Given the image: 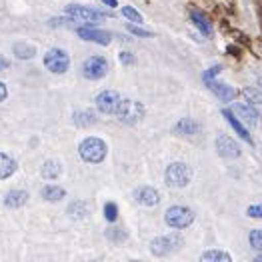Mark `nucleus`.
<instances>
[{
    "mask_svg": "<svg viewBox=\"0 0 262 262\" xmlns=\"http://www.w3.org/2000/svg\"><path fill=\"white\" fill-rule=\"evenodd\" d=\"M106 152H108V146L102 138H96V136H90V138H84L78 146V154L80 158L88 162V164H98L106 158Z\"/></svg>",
    "mask_w": 262,
    "mask_h": 262,
    "instance_id": "f257e3e1",
    "label": "nucleus"
},
{
    "mask_svg": "<svg viewBox=\"0 0 262 262\" xmlns=\"http://www.w3.org/2000/svg\"><path fill=\"white\" fill-rule=\"evenodd\" d=\"M184 246V241L180 234H164L150 242V250L154 256H168Z\"/></svg>",
    "mask_w": 262,
    "mask_h": 262,
    "instance_id": "f03ea898",
    "label": "nucleus"
},
{
    "mask_svg": "<svg viewBox=\"0 0 262 262\" xmlns=\"http://www.w3.org/2000/svg\"><path fill=\"white\" fill-rule=\"evenodd\" d=\"M116 116H118V120L124 122V124H136V122L142 120V116H144V106H142V102H138V100L122 98L120 106L116 110Z\"/></svg>",
    "mask_w": 262,
    "mask_h": 262,
    "instance_id": "7ed1b4c3",
    "label": "nucleus"
},
{
    "mask_svg": "<svg viewBox=\"0 0 262 262\" xmlns=\"http://www.w3.org/2000/svg\"><path fill=\"white\" fill-rule=\"evenodd\" d=\"M190 178H192V172L184 162H172L166 168V174H164L166 184L172 186V188H184L190 182Z\"/></svg>",
    "mask_w": 262,
    "mask_h": 262,
    "instance_id": "20e7f679",
    "label": "nucleus"
},
{
    "mask_svg": "<svg viewBox=\"0 0 262 262\" xmlns=\"http://www.w3.org/2000/svg\"><path fill=\"white\" fill-rule=\"evenodd\" d=\"M64 14L70 16L72 20H80V22H86V24H94V22H100L106 18L104 12L94 10V8H88V6H78V4H68L64 8Z\"/></svg>",
    "mask_w": 262,
    "mask_h": 262,
    "instance_id": "39448f33",
    "label": "nucleus"
},
{
    "mask_svg": "<svg viewBox=\"0 0 262 262\" xmlns=\"http://www.w3.org/2000/svg\"><path fill=\"white\" fill-rule=\"evenodd\" d=\"M44 66L52 72V74H64L70 66V58L62 48H50L44 54Z\"/></svg>",
    "mask_w": 262,
    "mask_h": 262,
    "instance_id": "423d86ee",
    "label": "nucleus"
},
{
    "mask_svg": "<svg viewBox=\"0 0 262 262\" xmlns=\"http://www.w3.org/2000/svg\"><path fill=\"white\" fill-rule=\"evenodd\" d=\"M164 219H166V224L172 228H186L194 222V212L186 206H170Z\"/></svg>",
    "mask_w": 262,
    "mask_h": 262,
    "instance_id": "0eeeda50",
    "label": "nucleus"
},
{
    "mask_svg": "<svg viewBox=\"0 0 262 262\" xmlns=\"http://www.w3.org/2000/svg\"><path fill=\"white\" fill-rule=\"evenodd\" d=\"M82 74L88 80H100L108 74V60L104 56H90L82 64Z\"/></svg>",
    "mask_w": 262,
    "mask_h": 262,
    "instance_id": "6e6552de",
    "label": "nucleus"
},
{
    "mask_svg": "<svg viewBox=\"0 0 262 262\" xmlns=\"http://www.w3.org/2000/svg\"><path fill=\"white\" fill-rule=\"evenodd\" d=\"M122 102V96L114 90H102L96 96V108L100 110L102 114H116V110Z\"/></svg>",
    "mask_w": 262,
    "mask_h": 262,
    "instance_id": "1a4fd4ad",
    "label": "nucleus"
},
{
    "mask_svg": "<svg viewBox=\"0 0 262 262\" xmlns=\"http://www.w3.org/2000/svg\"><path fill=\"white\" fill-rule=\"evenodd\" d=\"M78 36L86 42H96L102 44V46H108L112 42V34L106 30H98V28H92V26H82L78 28Z\"/></svg>",
    "mask_w": 262,
    "mask_h": 262,
    "instance_id": "9d476101",
    "label": "nucleus"
},
{
    "mask_svg": "<svg viewBox=\"0 0 262 262\" xmlns=\"http://www.w3.org/2000/svg\"><path fill=\"white\" fill-rule=\"evenodd\" d=\"M216 150L222 158H238L241 156V146L228 134H220L216 138Z\"/></svg>",
    "mask_w": 262,
    "mask_h": 262,
    "instance_id": "9b49d317",
    "label": "nucleus"
},
{
    "mask_svg": "<svg viewBox=\"0 0 262 262\" xmlns=\"http://www.w3.org/2000/svg\"><path fill=\"white\" fill-rule=\"evenodd\" d=\"M204 84L210 88L216 96H219L222 102H230V100H234L236 96H238V90L234 86H230V84H224V82H219V80H214V78H210V80H204Z\"/></svg>",
    "mask_w": 262,
    "mask_h": 262,
    "instance_id": "f8f14e48",
    "label": "nucleus"
},
{
    "mask_svg": "<svg viewBox=\"0 0 262 262\" xmlns=\"http://www.w3.org/2000/svg\"><path fill=\"white\" fill-rule=\"evenodd\" d=\"M222 116L230 122V126L234 128V130L238 132V136H241L244 142H248V144H252V136H250V132L246 130V126H244V122H242L241 118L232 112V110H226V108H222Z\"/></svg>",
    "mask_w": 262,
    "mask_h": 262,
    "instance_id": "ddd939ff",
    "label": "nucleus"
},
{
    "mask_svg": "<svg viewBox=\"0 0 262 262\" xmlns=\"http://www.w3.org/2000/svg\"><path fill=\"white\" fill-rule=\"evenodd\" d=\"M134 198H136V202H140L144 206H154V204L160 202V194H158V190L152 188V186H140V188H136Z\"/></svg>",
    "mask_w": 262,
    "mask_h": 262,
    "instance_id": "4468645a",
    "label": "nucleus"
},
{
    "mask_svg": "<svg viewBox=\"0 0 262 262\" xmlns=\"http://www.w3.org/2000/svg\"><path fill=\"white\" fill-rule=\"evenodd\" d=\"M232 112L241 118L242 122H246V124H250V126H256L258 120H260L258 112L252 108V106H246V104H234V106H232Z\"/></svg>",
    "mask_w": 262,
    "mask_h": 262,
    "instance_id": "2eb2a0df",
    "label": "nucleus"
},
{
    "mask_svg": "<svg viewBox=\"0 0 262 262\" xmlns=\"http://www.w3.org/2000/svg\"><path fill=\"white\" fill-rule=\"evenodd\" d=\"M190 20H192V24L196 26L204 36H212V24L206 18V14H202L198 10H190Z\"/></svg>",
    "mask_w": 262,
    "mask_h": 262,
    "instance_id": "dca6fc26",
    "label": "nucleus"
},
{
    "mask_svg": "<svg viewBox=\"0 0 262 262\" xmlns=\"http://www.w3.org/2000/svg\"><path fill=\"white\" fill-rule=\"evenodd\" d=\"M28 202V192L26 190H10L4 196V204L6 208H20Z\"/></svg>",
    "mask_w": 262,
    "mask_h": 262,
    "instance_id": "f3484780",
    "label": "nucleus"
},
{
    "mask_svg": "<svg viewBox=\"0 0 262 262\" xmlns=\"http://www.w3.org/2000/svg\"><path fill=\"white\" fill-rule=\"evenodd\" d=\"M242 94L246 96V100L250 102V106L258 112V116H260V120H262V90L248 86L242 90Z\"/></svg>",
    "mask_w": 262,
    "mask_h": 262,
    "instance_id": "a211bd4d",
    "label": "nucleus"
},
{
    "mask_svg": "<svg viewBox=\"0 0 262 262\" xmlns=\"http://www.w3.org/2000/svg\"><path fill=\"white\" fill-rule=\"evenodd\" d=\"M174 132L176 134H182V136H192V134L200 132V124H198L196 120H192V118H182L174 126Z\"/></svg>",
    "mask_w": 262,
    "mask_h": 262,
    "instance_id": "6ab92c4d",
    "label": "nucleus"
},
{
    "mask_svg": "<svg viewBox=\"0 0 262 262\" xmlns=\"http://www.w3.org/2000/svg\"><path fill=\"white\" fill-rule=\"evenodd\" d=\"M16 172V160L10 158L8 154L0 152V180L8 178Z\"/></svg>",
    "mask_w": 262,
    "mask_h": 262,
    "instance_id": "aec40b11",
    "label": "nucleus"
},
{
    "mask_svg": "<svg viewBox=\"0 0 262 262\" xmlns=\"http://www.w3.org/2000/svg\"><path fill=\"white\" fill-rule=\"evenodd\" d=\"M42 198L44 200H48V202H58V200H62V198L66 196V190L62 188V186H44L42 188Z\"/></svg>",
    "mask_w": 262,
    "mask_h": 262,
    "instance_id": "412c9836",
    "label": "nucleus"
},
{
    "mask_svg": "<svg viewBox=\"0 0 262 262\" xmlns=\"http://www.w3.org/2000/svg\"><path fill=\"white\" fill-rule=\"evenodd\" d=\"M200 262H232V258H230V254H226L222 250H206Z\"/></svg>",
    "mask_w": 262,
    "mask_h": 262,
    "instance_id": "4be33fe9",
    "label": "nucleus"
},
{
    "mask_svg": "<svg viewBox=\"0 0 262 262\" xmlns=\"http://www.w3.org/2000/svg\"><path fill=\"white\" fill-rule=\"evenodd\" d=\"M34 54H36L34 46H30V44H26V42H16V44H14V56H18V58H22V60L32 58Z\"/></svg>",
    "mask_w": 262,
    "mask_h": 262,
    "instance_id": "5701e85b",
    "label": "nucleus"
},
{
    "mask_svg": "<svg viewBox=\"0 0 262 262\" xmlns=\"http://www.w3.org/2000/svg\"><path fill=\"white\" fill-rule=\"evenodd\" d=\"M94 122H96V116L90 110H80L74 114V124H78V126H90Z\"/></svg>",
    "mask_w": 262,
    "mask_h": 262,
    "instance_id": "b1692460",
    "label": "nucleus"
},
{
    "mask_svg": "<svg viewBox=\"0 0 262 262\" xmlns=\"http://www.w3.org/2000/svg\"><path fill=\"white\" fill-rule=\"evenodd\" d=\"M60 170H62V166L56 160H48L42 166V176L44 178H56V176H60Z\"/></svg>",
    "mask_w": 262,
    "mask_h": 262,
    "instance_id": "393cba45",
    "label": "nucleus"
},
{
    "mask_svg": "<svg viewBox=\"0 0 262 262\" xmlns=\"http://www.w3.org/2000/svg\"><path fill=\"white\" fill-rule=\"evenodd\" d=\"M122 16H124L126 20H130L132 24H142V22H144L142 14H140L134 6H124V8H122Z\"/></svg>",
    "mask_w": 262,
    "mask_h": 262,
    "instance_id": "a878e982",
    "label": "nucleus"
},
{
    "mask_svg": "<svg viewBox=\"0 0 262 262\" xmlns=\"http://www.w3.org/2000/svg\"><path fill=\"white\" fill-rule=\"evenodd\" d=\"M68 214H70L72 219H84V216H86L84 202H72L70 208H68Z\"/></svg>",
    "mask_w": 262,
    "mask_h": 262,
    "instance_id": "bb28decb",
    "label": "nucleus"
},
{
    "mask_svg": "<svg viewBox=\"0 0 262 262\" xmlns=\"http://www.w3.org/2000/svg\"><path fill=\"white\" fill-rule=\"evenodd\" d=\"M106 236H108V241H112V242H124L128 234H126L122 228H108V230H106Z\"/></svg>",
    "mask_w": 262,
    "mask_h": 262,
    "instance_id": "cd10ccee",
    "label": "nucleus"
},
{
    "mask_svg": "<svg viewBox=\"0 0 262 262\" xmlns=\"http://www.w3.org/2000/svg\"><path fill=\"white\" fill-rule=\"evenodd\" d=\"M104 219L108 220V222H114V220L118 219V206H116V202H106L104 204Z\"/></svg>",
    "mask_w": 262,
    "mask_h": 262,
    "instance_id": "c85d7f7f",
    "label": "nucleus"
},
{
    "mask_svg": "<svg viewBox=\"0 0 262 262\" xmlns=\"http://www.w3.org/2000/svg\"><path fill=\"white\" fill-rule=\"evenodd\" d=\"M250 246L254 250L262 252V230H252L250 232Z\"/></svg>",
    "mask_w": 262,
    "mask_h": 262,
    "instance_id": "c756f323",
    "label": "nucleus"
},
{
    "mask_svg": "<svg viewBox=\"0 0 262 262\" xmlns=\"http://www.w3.org/2000/svg\"><path fill=\"white\" fill-rule=\"evenodd\" d=\"M126 28H128V32L136 34V36H140V38H152L154 36V32H150V30H142V28H138V26H134V24H128Z\"/></svg>",
    "mask_w": 262,
    "mask_h": 262,
    "instance_id": "7c9ffc66",
    "label": "nucleus"
},
{
    "mask_svg": "<svg viewBox=\"0 0 262 262\" xmlns=\"http://www.w3.org/2000/svg\"><path fill=\"white\" fill-rule=\"evenodd\" d=\"M222 72V66L220 64H214L212 68H208L204 74H202V80H210V78H216V74Z\"/></svg>",
    "mask_w": 262,
    "mask_h": 262,
    "instance_id": "2f4dec72",
    "label": "nucleus"
},
{
    "mask_svg": "<svg viewBox=\"0 0 262 262\" xmlns=\"http://www.w3.org/2000/svg\"><path fill=\"white\" fill-rule=\"evenodd\" d=\"M120 62L124 66H132L136 64V56L132 52H120Z\"/></svg>",
    "mask_w": 262,
    "mask_h": 262,
    "instance_id": "473e14b6",
    "label": "nucleus"
},
{
    "mask_svg": "<svg viewBox=\"0 0 262 262\" xmlns=\"http://www.w3.org/2000/svg\"><path fill=\"white\" fill-rule=\"evenodd\" d=\"M248 216L250 219H262V204H254L248 208Z\"/></svg>",
    "mask_w": 262,
    "mask_h": 262,
    "instance_id": "72a5a7b5",
    "label": "nucleus"
},
{
    "mask_svg": "<svg viewBox=\"0 0 262 262\" xmlns=\"http://www.w3.org/2000/svg\"><path fill=\"white\" fill-rule=\"evenodd\" d=\"M6 96H8V90H6V84H4V82H0V102H2V100H4Z\"/></svg>",
    "mask_w": 262,
    "mask_h": 262,
    "instance_id": "f704fd0d",
    "label": "nucleus"
},
{
    "mask_svg": "<svg viewBox=\"0 0 262 262\" xmlns=\"http://www.w3.org/2000/svg\"><path fill=\"white\" fill-rule=\"evenodd\" d=\"M10 66V62H8V58H4V56H0V70H6Z\"/></svg>",
    "mask_w": 262,
    "mask_h": 262,
    "instance_id": "c9c22d12",
    "label": "nucleus"
},
{
    "mask_svg": "<svg viewBox=\"0 0 262 262\" xmlns=\"http://www.w3.org/2000/svg\"><path fill=\"white\" fill-rule=\"evenodd\" d=\"M106 6H110V8H116L118 6V0H102Z\"/></svg>",
    "mask_w": 262,
    "mask_h": 262,
    "instance_id": "e433bc0d",
    "label": "nucleus"
},
{
    "mask_svg": "<svg viewBox=\"0 0 262 262\" xmlns=\"http://www.w3.org/2000/svg\"><path fill=\"white\" fill-rule=\"evenodd\" d=\"M254 262H262V256H256V258H254Z\"/></svg>",
    "mask_w": 262,
    "mask_h": 262,
    "instance_id": "4c0bfd02",
    "label": "nucleus"
},
{
    "mask_svg": "<svg viewBox=\"0 0 262 262\" xmlns=\"http://www.w3.org/2000/svg\"><path fill=\"white\" fill-rule=\"evenodd\" d=\"M130 262H140V260H130Z\"/></svg>",
    "mask_w": 262,
    "mask_h": 262,
    "instance_id": "58836bf2",
    "label": "nucleus"
}]
</instances>
